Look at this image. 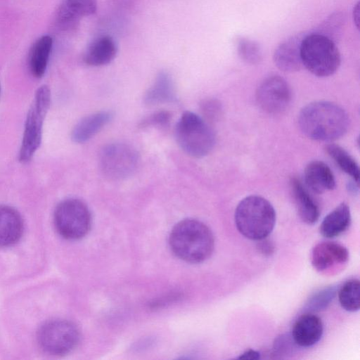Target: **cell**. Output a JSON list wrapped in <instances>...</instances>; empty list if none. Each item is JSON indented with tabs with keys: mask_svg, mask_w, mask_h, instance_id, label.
<instances>
[{
	"mask_svg": "<svg viewBox=\"0 0 360 360\" xmlns=\"http://www.w3.org/2000/svg\"><path fill=\"white\" fill-rule=\"evenodd\" d=\"M306 32L291 36L281 42L275 49L273 60L275 65L285 72L298 71L302 65L301 60L302 42Z\"/></svg>",
	"mask_w": 360,
	"mask_h": 360,
	"instance_id": "obj_13",
	"label": "cell"
},
{
	"mask_svg": "<svg viewBox=\"0 0 360 360\" xmlns=\"http://www.w3.org/2000/svg\"><path fill=\"white\" fill-rule=\"evenodd\" d=\"M169 246L181 259L198 264L210 257L214 248V238L210 229L195 219L178 222L172 229Z\"/></svg>",
	"mask_w": 360,
	"mask_h": 360,
	"instance_id": "obj_2",
	"label": "cell"
},
{
	"mask_svg": "<svg viewBox=\"0 0 360 360\" xmlns=\"http://www.w3.org/2000/svg\"><path fill=\"white\" fill-rule=\"evenodd\" d=\"M139 156L130 145L123 143H110L101 150L99 166L103 174L113 180L125 179L137 169Z\"/></svg>",
	"mask_w": 360,
	"mask_h": 360,
	"instance_id": "obj_9",
	"label": "cell"
},
{
	"mask_svg": "<svg viewBox=\"0 0 360 360\" xmlns=\"http://www.w3.org/2000/svg\"><path fill=\"white\" fill-rule=\"evenodd\" d=\"M201 111L205 121L216 120L221 111L220 104L215 100H206L201 103Z\"/></svg>",
	"mask_w": 360,
	"mask_h": 360,
	"instance_id": "obj_30",
	"label": "cell"
},
{
	"mask_svg": "<svg viewBox=\"0 0 360 360\" xmlns=\"http://www.w3.org/2000/svg\"><path fill=\"white\" fill-rule=\"evenodd\" d=\"M323 334L321 319L312 312H307L295 321L290 335L297 346L309 347L316 344Z\"/></svg>",
	"mask_w": 360,
	"mask_h": 360,
	"instance_id": "obj_14",
	"label": "cell"
},
{
	"mask_svg": "<svg viewBox=\"0 0 360 360\" xmlns=\"http://www.w3.org/2000/svg\"><path fill=\"white\" fill-rule=\"evenodd\" d=\"M304 178L307 187L319 194L334 189L336 185L330 167L319 160L311 161L306 166Z\"/></svg>",
	"mask_w": 360,
	"mask_h": 360,
	"instance_id": "obj_15",
	"label": "cell"
},
{
	"mask_svg": "<svg viewBox=\"0 0 360 360\" xmlns=\"http://www.w3.org/2000/svg\"><path fill=\"white\" fill-rule=\"evenodd\" d=\"M260 353L255 349H249L243 352L238 359L246 360H257L260 359Z\"/></svg>",
	"mask_w": 360,
	"mask_h": 360,
	"instance_id": "obj_32",
	"label": "cell"
},
{
	"mask_svg": "<svg viewBox=\"0 0 360 360\" xmlns=\"http://www.w3.org/2000/svg\"><path fill=\"white\" fill-rule=\"evenodd\" d=\"M276 219L274 207L266 199L251 195L238 204L234 221L238 231L246 238L259 240L272 232Z\"/></svg>",
	"mask_w": 360,
	"mask_h": 360,
	"instance_id": "obj_3",
	"label": "cell"
},
{
	"mask_svg": "<svg viewBox=\"0 0 360 360\" xmlns=\"http://www.w3.org/2000/svg\"><path fill=\"white\" fill-rule=\"evenodd\" d=\"M109 111H100L82 118L73 128L71 137L76 143H84L97 134L112 119Z\"/></svg>",
	"mask_w": 360,
	"mask_h": 360,
	"instance_id": "obj_20",
	"label": "cell"
},
{
	"mask_svg": "<svg viewBox=\"0 0 360 360\" xmlns=\"http://www.w3.org/2000/svg\"><path fill=\"white\" fill-rule=\"evenodd\" d=\"M257 248L264 256H271L275 252V245L268 237L257 240Z\"/></svg>",
	"mask_w": 360,
	"mask_h": 360,
	"instance_id": "obj_31",
	"label": "cell"
},
{
	"mask_svg": "<svg viewBox=\"0 0 360 360\" xmlns=\"http://www.w3.org/2000/svg\"><path fill=\"white\" fill-rule=\"evenodd\" d=\"M298 124L309 139L329 142L347 132L349 119L346 111L338 105L319 101L303 107L298 115Z\"/></svg>",
	"mask_w": 360,
	"mask_h": 360,
	"instance_id": "obj_1",
	"label": "cell"
},
{
	"mask_svg": "<svg viewBox=\"0 0 360 360\" xmlns=\"http://www.w3.org/2000/svg\"><path fill=\"white\" fill-rule=\"evenodd\" d=\"M237 50L240 58L248 64H257L262 59L261 47L255 41L240 38L237 43Z\"/></svg>",
	"mask_w": 360,
	"mask_h": 360,
	"instance_id": "obj_26",
	"label": "cell"
},
{
	"mask_svg": "<svg viewBox=\"0 0 360 360\" xmlns=\"http://www.w3.org/2000/svg\"><path fill=\"white\" fill-rule=\"evenodd\" d=\"M175 93L172 81L169 75L161 72L153 85L146 91L144 101L148 105H157L172 101Z\"/></svg>",
	"mask_w": 360,
	"mask_h": 360,
	"instance_id": "obj_22",
	"label": "cell"
},
{
	"mask_svg": "<svg viewBox=\"0 0 360 360\" xmlns=\"http://www.w3.org/2000/svg\"><path fill=\"white\" fill-rule=\"evenodd\" d=\"M338 292L337 287L328 286L314 293L308 300L305 309L309 312L320 311L328 307Z\"/></svg>",
	"mask_w": 360,
	"mask_h": 360,
	"instance_id": "obj_27",
	"label": "cell"
},
{
	"mask_svg": "<svg viewBox=\"0 0 360 360\" xmlns=\"http://www.w3.org/2000/svg\"><path fill=\"white\" fill-rule=\"evenodd\" d=\"M22 231V219L18 212L9 206H0V247L16 243Z\"/></svg>",
	"mask_w": 360,
	"mask_h": 360,
	"instance_id": "obj_18",
	"label": "cell"
},
{
	"mask_svg": "<svg viewBox=\"0 0 360 360\" xmlns=\"http://www.w3.org/2000/svg\"><path fill=\"white\" fill-rule=\"evenodd\" d=\"M171 114L165 110L155 112L141 121L140 126L141 127H165L167 126L171 120Z\"/></svg>",
	"mask_w": 360,
	"mask_h": 360,
	"instance_id": "obj_29",
	"label": "cell"
},
{
	"mask_svg": "<svg viewBox=\"0 0 360 360\" xmlns=\"http://www.w3.org/2000/svg\"><path fill=\"white\" fill-rule=\"evenodd\" d=\"M302 65L319 77L333 75L341 63L340 51L335 43L318 32L307 34L302 42Z\"/></svg>",
	"mask_w": 360,
	"mask_h": 360,
	"instance_id": "obj_4",
	"label": "cell"
},
{
	"mask_svg": "<svg viewBox=\"0 0 360 360\" xmlns=\"http://www.w3.org/2000/svg\"><path fill=\"white\" fill-rule=\"evenodd\" d=\"M256 99L265 112L277 114L284 111L291 101V89L282 77L274 75L266 78L258 86Z\"/></svg>",
	"mask_w": 360,
	"mask_h": 360,
	"instance_id": "obj_10",
	"label": "cell"
},
{
	"mask_svg": "<svg viewBox=\"0 0 360 360\" xmlns=\"http://www.w3.org/2000/svg\"><path fill=\"white\" fill-rule=\"evenodd\" d=\"M345 23V14L342 12H335L329 15L315 32L325 35L335 43L340 37Z\"/></svg>",
	"mask_w": 360,
	"mask_h": 360,
	"instance_id": "obj_25",
	"label": "cell"
},
{
	"mask_svg": "<svg viewBox=\"0 0 360 360\" xmlns=\"http://www.w3.org/2000/svg\"><path fill=\"white\" fill-rule=\"evenodd\" d=\"M97 0H62L56 13V22L62 30L75 27L80 20L94 14Z\"/></svg>",
	"mask_w": 360,
	"mask_h": 360,
	"instance_id": "obj_12",
	"label": "cell"
},
{
	"mask_svg": "<svg viewBox=\"0 0 360 360\" xmlns=\"http://www.w3.org/2000/svg\"><path fill=\"white\" fill-rule=\"evenodd\" d=\"M80 334L71 321L57 319L48 321L38 331V342L46 352L52 355H64L77 345Z\"/></svg>",
	"mask_w": 360,
	"mask_h": 360,
	"instance_id": "obj_8",
	"label": "cell"
},
{
	"mask_svg": "<svg viewBox=\"0 0 360 360\" xmlns=\"http://www.w3.org/2000/svg\"><path fill=\"white\" fill-rule=\"evenodd\" d=\"M328 155L353 181L359 182V168L354 159L341 146L330 143L326 146Z\"/></svg>",
	"mask_w": 360,
	"mask_h": 360,
	"instance_id": "obj_23",
	"label": "cell"
},
{
	"mask_svg": "<svg viewBox=\"0 0 360 360\" xmlns=\"http://www.w3.org/2000/svg\"><path fill=\"white\" fill-rule=\"evenodd\" d=\"M175 137L181 149L194 158L207 155L215 144V135L208 122L188 111L176 123Z\"/></svg>",
	"mask_w": 360,
	"mask_h": 360,
	"instance_id": "obj_5",
	"label": "cell"
},
{
	"mask_svg": "<svg viewBox=\"0 0 360 360\" xmlns=\"http://www.w3.org/2000/svg\"><path fill=\"white\" fill-rule=\"evenodd\" d=\"M53 46V39L49 35L37 39L31 46L28 65L31 74L36 78L44 75Z\"/></svg>",
	"mask_w": 360,
	"mask_h": 360,
	"instance_id": "obj_21",
	"label": "cell"
},
{
	"mask_svg": "<svg viewBox=\"0 0 360 360\" xmlns=\"http://www.w3.org/2000/svg\"><path fill=\"white\" fill-rule=\"evenodd\" d=\"M117 52V47L114 39L109 35H102L88 45L83 55V60L91 66H102L112 61Z\"/></svg>",
	"mask_w": 360,
	"mask_h": 360,
	"instance_id": "obj_16",
	"label": "cell"
},
{
	"mask_svg": "<svg viewBox=\"0 0 360 360\" xmlns=\"http://www.w3.org/2000/svg\"><path fill=\"white\" fill-rule=\"evenodd\" d=\"M51 102V92L46 85L40 86L36 91L33 103L29 110L19 153L22 162L30 161L38 149L42 135L44 120Z\"/></svg>",
	"mask_w": 360,
	"mask_h": 360,
	"instance_id": "obj_6",
	"label": "cell"
},
{
	"mask_svg": "<svg viewBox=\"0 0 360 360\" xmlns=\"http://www.w3.org/2000/svg\"><path fill=\"white\" fill-rule=\"evenodd\" d=\"M54 224L57 231L68 240L84 237L91 224V216L86 205L76 198L60 202L54 212Z\"/></svg>",
	"mask_w": 360,
	"mask_h": 360,
	"instance_id": "obj_7",
	"label": "cell"
},
{
	"mask_svg": "<svg viewBox=\"0 0 360 360\" xmlns=\"http://www.w3.org/2000/svg\"><path fill=\"white\" fill-rule=\"evenodd\" d=\"M349 259V252L342 245L333 241L317 243L313 248L311 262L319 272H326L339 265L345 264Z\"/></svg>",
	"mask_w": 360,
	"mask_h": 360,
	"instance_id": "obj_11",
	"label": "cell"
},
{
	"mask_svg": "<svg viewBox=\"0 0 360 360\" xmlns=\"http://www.w3.org/2000/svg\"><path fill=\"white\" fill-rule=\"evenodd\" d=\"M0 93H1V85H0Z\"/></svg>",
	"mask_w": 360,
	"mask_h": 360,
	"instance_id": "obj_34",
	"label": "cell"
},
{
	"mask_svg": "<svg viewBox=\"0 0 360 360\" xmlns=\"http://www.w3.org/2000/svg\"><path fill=\"white\" fill-rule=\"evenodd\" d=\"M290 188L300 219L309 225L316 223L320 217V209L306 187L299 179L292 178Z\"/></svg>",
	"mask_w": 360,
	"mask_h": 360,
	"instance_id": "obj_17",
	"label": "cell"
},
{
	"mask_svg": "<svg viewBox=\"0 0 360 360\" xmlns=\"http://www.w3.org/2000/svg\"><path fill=\"white\" fill-rule=\"evenodd\" d=\"M359 13H360L359 2H358L354 6L353 11H352L353 20H354V24L357 29H359V15H360Z\"/></svg>",
	"mask_w": 360,
	"mask_h": 360,
	"instance_id": "obj_33",
	"label": "cell"
},
{
	"mask_svg": "<svg viewBox=\"0 0 360 360\" xmlns=\"http://www.w3.org/2000/svg\"><path fill=\"white\" fill-rule=\"evenodd\" d=\"M297 345L289 334L278 336L274 342L273 354L277 357H282L293 353Z\"/></svg>",
	"mask_w": 360,
	"mask_h": 360,
	"instance_id": "obj_28",
	"label": "cell"
},
{
	"mask_svg": "<svg viewBox=\"0 0 360 360\" xmlns=\"http://www.w3.org/2000/svg\"><path fill=\"white\" fill-rule=\"evenodd\" d=\"M359 281L356 278L346 281L338 290L340 306L347 311L355 312L359 310Z\"/></svg>",
	"mask_w": 360,
	"mask_h": 360,
	"instance_id": "obj_24",
	"label": "cell"
},
{
	"mask_svg": "<svg viewBox=\"0 0 360 360\" xmlns=\"http://www.w3.org/2000/svg\"><path fill=\"white\" fill-rule=\"evenodd\" d=\"M351 221L349 207L342 202L323 218L319 227L320 233L326 238H335L348 229Z\"/></svg>",
	"mask_w": 360,
	"mask_h": 360,
	"instance_id": "obj_19",
	"label": "cell"
}]
</instances>
